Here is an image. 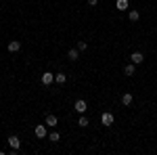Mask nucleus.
Wrapping results in <instances>:
<instances>
[{"instance_id":"obj_1","label":"nucleus","mask_w":157,"mask_h":155,"mask_svg":"<svg viewBox=\"0 0 157 155\" xmlns=\"http://www.w3.org/2000/svg\"><path fill=\"white\" fill-rule=\"evenodd\" d=\"M40 80H42V84H44V86H48V84H52V82H55V73H50V72H44V73H42V78H40Z\"/></svg>"},{"instance_id":"obj_2","label":"nucleus","mask_w":157,"mask_h":155,"mask_svg":"<svg viewBox=\"0 0 157 155\" xmlns=\"http://www.w3.org/2000/svg\"><path fill=\"white\" fill-rule=\"evenodd\" d=\"M73 109L78 111V113H84L86 109H88V105H86L84 99H80V101H75V105H73Z\"/></svg>"},{"instance_id":"obj_3","label":"nucleus","mask_w":157,"mask_h":155,"mask_svg":"<svg viewBox=\"0 0 157 155\" xmlns=\"http://www.w3.org/2000/svg\"><path fill=\"white\" fill-rule=\"evenodd\" d=\"M101 122H103L105 126H113V113H109V111H105V113L101 115Z\"/></svg>"},{"instance_id":"obj_4","label":"nucleus","mask_w":157,"mask_h":155,"mask_svg":"<svg viewBox=\"0 0 157 155\" xmlns=\"http://www.w3.org/2000/svg\"><path fill=\"white\" fill-rule=\"evenodd\" d=\"M130 59H132L134 65H140V63L145 61V55H143V52H132V55H130Z\"/></svg>"},{"instance_id":"obj_5","label":"nucleus","mask_w":157,"mask_h":155,"mask_svg":"<svg viewBox=\"0 0 157 155\" xmlns=\"http://www.w3.org/2000/svg\"><path fill=\"white\" fill-rule=\"evenodd\" d=\"M19 48H21V42H19V40H11L9 46H6V50H9V52H17Z\"/></svg>"},{"instance_id":"obj_6","label":"nucleus","mask_w":157,"mask_h":155,"mask_svg":"<svg viewBox=\"0 0 157 155\" xmlns=\"http://www.w3.org/2000/svg\"><path fill=\"white\" fill-rule=\"evenodd\" d=\"M34 132H36V136H38V138H44V136H46V126H44V124H38Z\"/></svg>"},{"instance_id":"obj_7","label":"nucleus","mask_w":157,"mask_h":155,"mask_svg":"<svg viewBox=\"0 0 157 155\" xmlns=\"http://www.w3.org/2000/svg\"><path fill=\"white\" fill-rule=\"evenodd\" d=\"M9 145H11L13 149L17 151V149L21 147V141H19V136H15V134H13V136H9Z\"/></svg>"},{"instance_id":"obj_8","label":"nucleus","mask_w":157,"mask_h":155,"mask_svg":"<svg viewBox=\"0 0 157 155\" xmlns=\"http://www.w3.org/2000/svg\"><path fill=\"white\" fill-rule=\"evenodd\" d=\"M121 105H126V107L132 105V95H130V92H124V95H121Z\"/></svg>"},{"instance_id":"obj_9","label":"nucleus","mask_w":157,"mask_h":155,"mask_svg":"<svg viewBox=\"0 0 157 155\" xmlns=\"http://www.w3.org/2000/svg\"><path fill=\"white\" fill-rule=\"evenodd\" d=\"M128 6H130L128 0H117V2H115V9H117V11H126Z\"/></svg>"},{"instance_id":"obj_10","label":"nucleus","mask_w":157,"mask_h":155,"mask_svg":"<svg viewBox=\"0 0 157 155\" xmlns=\"http://www.w3.org/2000/svg\"><path fill=\"white\" fill-rule=\"evenodd\" d=\"M57 124H59V122H57V115L48 113V115H46V126H52V128H55Z\"/></svg>"},{"instance_id":"obj_11","label":"nucleus","mask_w":157,"mask_h":155,"mask_svg":"<svg viewBox=\"0 0 157 155\" xmlns=\"http://www.w3.org/2000/svg\"><path fill=\"white\" fill-rule=\"evenodd\" d=\"M124 73H126V76H134V73H136V65H134V63L126 65V67H124Z\"/></svg>"},{"instance_id":"obj_12","label":"nucleus","mask_w":157,"mask_h":155,"mask_svg":"<svg viewBox=\"0 0 157 155\" xmlns=\"http://www.w3.org/2000/svg\"><path fill=\"white\" fill-rule=\"evenodd\" d=\"M67 57H69V59H71V61H75V59H78V57H80V50H78V48H71V50L67 52Z\"/></svg>"},{"instance_id":"obj_13","label":"nucleus","mask_w":157,"mask_h":155,"mask_svg":"<svg viewBox=\"0 0 157 155\" xmlns=\"http://www.w3.org/2000/svg\"><path fill=\"white\" fill-rule=\"evenodd\" d=\"M55 80H57V84H65V82H67V76H65V73H57Z\"/></svg>"},{"instance_id":"obj_14","label":"nucleus","mask_w":157,"mask_h":155,"mask_svg":"<svg viewBox=\"0 0 157 155\" xmlns=\"http://www.w3.org/2000/svg\"><path fill=\"white\" fill-rule=\"evenodd\" d=\"M128 17H130V21H138V19H140V13H138V11H130Z\"/></svg>"},{"instance_id":"obj_15","label":"nucleus","mask_w":157,"mask_h":155,"mask_svg":"<svg viewBox=\"0 0 157 155\" xmlns=\"http://www.w3.org/2000/svg\"><path fill=\"white\" fill-rule=\"evenodd\" d=\"M78 126H82V128H86V126H88V118H86V115H82V118L78 119Z\"/></svg>"},{"instance_id":"obj_16","label":"nucleus","mask_w":157,"mask_h":155,"mask_svg":"<svg viewBox=\"0 0 157 155\" xmlns=\"http://www.w3.org/2000/svg\"><path fill=\"white\" fill-rule=\"evenodd\" d=\"M48 138H50V141H52V143H59V141H61L59 132H52V134H48Z\"/></svg>"},{"instance_id":"obj_17","label":"nucleus","mask_w":157,"mask_h":155,"mask_svg":"<svg viewBox=\"0 0 157 155\" xmlns=\"http://www.w3.org/2000/svg\"><path fill=\"white\" fill-rule=\"evenodd\" d=\"M86 46H88V44H86L84 40H80V42H78V50H86Z\"/></svg>"},{"instance_id":"obj_18","label":"nucleus","mask_w":157,"mask_h":155,"mask_svg":"<svg viewBox=\"0 0 157 155\" xmlns=\"http://www.w3.org/2000/svg\"><path fill=\"white\" fill-rule=\"evenodd\" d=\"M88 4H90V6H97V4H98V0H88Z\"/></svg>"}]
</instances>
